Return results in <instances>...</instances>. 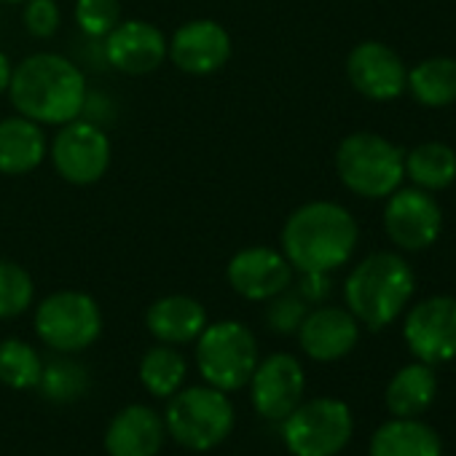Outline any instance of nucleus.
Listing matches in <instances>:
<instances>
[{
	"mask_svg": "<svg viewBox=\"0 0 456 456\" xmlns=\"http://www.w3.org/2000/svg\"><path fill=\"white\" fill-rule=\"evenodd\" d=\"M86 94L84 68L65 54L36 52L14 65L9 100L20 116L41 126H62L81 118Z\"/></svg>",
	"mask_w": 456,
	"mask_h": 456,
	"instance_id": "1",
	"label": "nucleus"
},
{
	"mask_svg": "<svg viewBox=\"0 0 456 456\" xmlns=\"http://www.w3.org/2000/svg\"><path fill=\"white\" fill-rule=\"evenodd\" d=\"M413 296V272L395 253H370L344 282L346 309L370 330H381L397 320Z\"/></svg>",
	"mask_w": 456,
	"mask_h": 456,
	"instance_id": "3",
	"label": "nucleus"
},
{
	"mask_svg": "<svg viewBox=\"0 0 456 456\" xmlns=\"http://www.w3.org/2000/svg\"><path fill=\"white\" fill-rule=\"evenodd\" d=\"M33 328L49 349L78 354L100 338L102 309L84 290H57L38 304Z\"/></svg>",
	"mask_w": 456,
	"mask_h": 456,
	"instance_id": "7",
	"label": "nucleus"
},
{
	"mask_svg": "<svg viewBox=\"0 0 456 456\" xmlns=\"http://www.w3.org/2000/svg\"><path fill=\"white\" fill-rule=\"evenodd\" d=\"M360 240V228L352 212L336 201H306L293 209L282 225L280 250L296 269L330 274L352 261Z\"/></svg>",
	"mask_w": 456,
	"mask_h": 456,
	"instance_id": "2",
	"label": "nucleus"
},
{
	"mask_svg": "<svg viewBox=\"0 0 456 456\" xmlns=\"http://www.w3.org/2000/svg\"><path fill=\"white\" fill-rule=\"evenodd\" d=\"M336 172L341 183L362 199H387L405 177L400 148L373 132H354L336 151Z\"/></svg>",
	"mask_w": 456,
	"mask_h": 456,
	"instance_id": "6",
	"label": "nucleus"
},
{
	"mask_svg": "<svg viewBox=\"0 0 456 456\" xmlns=\"http://www.w3.org/2000/svg\"><path fill=\"white\" fill-rule=\"evenodd\" d=\"M234 403L228 392L215 389L209 384L177 389L169 397L164 427L167 435L175 437L177 445L188 451H209L217 448L228 435L234 432Z\"/></svg>",
	"mask_w": 456,
	"mask_h": 456,
	"instance_id": "4",
	"label": "nucleus"
},
{
	"mask_svg": "<svg viewBox=\"0 0 456 456\" xmlns=\"http://www.w3.org/2000/svg\"><path fill=\"white\" fill-rule=\"evenodd\" d=\"M405 86L411 89L413 100L427 108H443L456 100V60L451 57H432L419 62Z\"/></svg>",
	"mask_w": 456,
	"mask_h": 456,
	"instance_id": "23",
	"label": "nucleus"
},
{
	"mask_svg": "<svg viewBox=\"0 0 456 456\" xmlns=\"http://www.w3.org/2000/svg\"><path fill=\"white\" fill-rule=\"evenodd\" d=\"M44 373L38 349L22 338L0 341V384L9 389H36Z\"/></svg>",
	"mask_w": 456,
	"mask_h": 456,
	"instance_id": "26",
	"label": "nucleus"
},
{
	"mask_svg": "<svg viewBox=\"0 0 456 456\" xmlns=\"http://www.w3.org/2000/svg\"><path fill=\"white\" fill-rule=\"evenodd\" d=\"M269 309H266V322L274 333H298L306 312H309V304L298 296V290H282L280 296H274L272 301H266Z\"/></svg>",
	"mask_w": 456,
	"mask_h": 456,
	"instance_id": "30",
	"label": "nucleus"
},
{
	"mask_svg": "<svg viewBox=\"0 0 456 456\" xmlns=\"http://www.w3.org/2000/svg\"><path fill=\"white\" fill-rule=\"evenodd\" d=\"M296 290L306 304H322L330 296V274L304 272V274H298V288Z\"/></svg>",
	"mask_w": 456,
	"mask_h": 456,
	"instance_id": "32",
	"label": "nucleus"
},
{
	"mask_svg": "<svg viewBox=\"0 0 456 456\" xmlns=\"http://www.w3.org/2000/svg\"><path fill=\"white\" fill-rule=\"evenodd\" d=\"M234 54V41L215 20H188L167 38V60L185 76H212Z\"/></svg>",
	"mask_w": 456,
	"mask_h": 456,
	"instance_id": "11",
	"label": "nucleus"
},
{
	"mask_svg": "<svg viewBox=\"0 0 456 456\" xmlns=\"http://www.w3.org/2000/svg\"><path fill=\"white\" fill-rule=\"evenodd\" d=\"M12 76H14V62L9 60V54H6V52H0V97L9 94Z\"/></svg>",
	"mask_w": 456,
	"mask_h": 456,
	"instance_id": "33",
	"label": "nucleus"
},
{
	"mask_svg": "<svg viewBox=\"0 0 456 456\" xmlns=\"http://www.w3.org/2000/svg\"><path fill=\"white\" fill-rule=\"evenodd\" d=\"M225 280H228V288L240 298L253 301V304H266L282 290L293 288L296 269L290 266L282 250L253 245V248L237 250L228 258Z\"/></svg>",
	"mask_w": 456,
	"mask_h": 456,
	"instance_id": "10",
	"label": "nucleus"
},
{
	"mask_svg": "<svg viewBox=\"0 0 456 456\" xmlns=\"http://www.w3.org/2000/svg\"><path fill=\"white\" fill-rule=\"evenodd\" d=\"M17 4H25V0H0V6H17Z\"/></svg>",
	"mask_w": 456,
	"mask_h": 456,
	"instance_id": "34",
	"label": "nucleus"
},
{
	"mask_svg": "<svg viewBox=\"0 0 456 456\" xmlns=\"http://www.w3.org/2000/svg\"><path fill=\"white\" fill-rule=\"evenodd\" d=\"M437 395L435 370L427 362L400 368L387 387V408L400 419H416L424 413Z\"/></svg>",
	"mask_w": 456,
	"mask_h": 456,
	"instance_id": "22",
	"label": "nucleus"
},
{
	"mask_svg": "<svg viewBox=\"0 0 456 456\" xmlns=\"http://www.w3.org/2000/svg\"><path fill=\"white\" fill-rule=\"evenodd\" d=\"M248 387L258 416H264L266 421H285L304 400L306 373L298 357L277 352L266 360H258Z\"/></svg>",
	"mask_w": 456,
	"mask_h": 456,
	"instance_id": "13",
	"label": "nucleus"
},
{
	"mask_svg": "<svg viewBox=\"0 0 456 456\" xmlns=\"http://www.w3.org/2000/svg\"><path fill=\"white\" fill-rule=\"evenodd\" d=\"M408 349L419 362L435 365L456 357V298L432 296L411 309L403 325Z\"/></svg>",
	"mask_w": 456,
	"mask_h": 456,
	"instance_id": "14",
	"label": "nucleus"
},
{
	"mask_svg": "<svg viewBox=\"0 0 456 456\" xmlns=\"http://www.w3.org/2000/svg\"><path fill=\"white\" fill-rule=\"evenodd\" d=\"M105 65L121 76H151L167 62V36L145 20H121L102 38Z\"/></svg>",
	"mask_w": 456,
	"mask_h": 456,
	"instance_id": "15",
	"label": "nucleus"
},
{
	"mask_svg": "<svg viewBox=\"0 0 456 456\" xmlns=\"http://www.w3.org/2000/svg\"><path fill=\"white\" fill-rule=\"evenodd\" d=\"M354 421L346 403L336 397L301 400L282 421V440L293 456H336L346 448Z\"/></svg>",
	"mask_w": 456,
	"mask_h": 456,
	"instance_id": "8",
	"label": "nucleus"
},
{
	"mask_svg": "<svg viewBox=\"0 0 456 456\" xmlns=\"http://www.w3.org/2000/svg\"><path fill=\"white\" fill-rule=\"evenodd\" d=\"M185 376H188V362L169 344L151 346L140 360V381L145 392L153 397L169 400L177 389H183Z\"/></svg>",
	"mask_w": 456,
	"mask_h": 456,
	"instance_id": "24",
	"label": "nucleus"
},
{
	"mask_svg": "<svg viewBox=\"0 0 456 456\" xmlns=\"http://www.w3.org/2000/svg\"><path fill=\"white\" fill-rule=\"evenodd\" d=\"M196 344V368L204 384L237 392L248 387L256 365H258V341L256 333L240 320L207 322Z\"/></svg>",
	"mask_w": 456,
	"mask_h": 456,
	"instance_id": "5",
	"label": "nucleus"
},
{
	"mask_svg": "<svg viewBox=\"0 0 456 456\" xmlns=\"http://www.w3.org/2000/svg\"><path fill=\"white\" fill-rule=\"evenodd\" d=\"M25 12H22V25L25 30L38 38L49 41L60 33L62 28V9L57 0H25Z\"/></svg>",
	"mask_w": 456,
	"mask_h": 456,
	"instance_id": "31",
	"label": "nucleus"
},
{
	"mask_svg": "<svg viewBox=\"0 0 456 456\" xmlns=\"http://www.w3.org/2000/svg\"><path fill=\"white\" fill-rule=\"evenodd\" d=\"M49 156V140L41 124L25 116L0 118V175L22 177L36 172Z\"/></svg>",
	"mask_w": 456,
	"mask_h": 456,
	"instance_id": "20",
	"label": "nucleus"
},
{
	"mask_svg": "<svg viewBox=\"0 0 456 456\" xmlns=\"http://www.w3.org/2000/svg\"><path fill=\"white\" fill-rule=\"evenodd\" d=\"M443 445L432 427L416 419H400L381 424L370 437V456H440Z\"/></svg>",
	"mask_w": 456,
	"mask_h": 456,
	"instance_id": "21",
	"label": "nucleus"
},
{
	"mask_svg": "<svg viewBox=\"0 0 456 456\" xmlns=\"http://www.w3.org/2000/svg\"><path fill=\"white\" fill-rule=\"evenodd\" d=\"M145 328L159 344H169V346L193 344L207 328V309L193 296L169 293L148 306Z\"/></svg>",
	"mask_w": 456,
	"mask_h": 456,
	"instance_id": "19",
	"label": "nucleus"
},
{
	"mask_svg": "<svg viewBox=\"0 0 456 456\" xmlns=\"http://www.w3.org/2000/svg\"><path fill=\"white\" fill-rule=\"evenodd\" d=\"M49 159L54 172L78 188L100 183L113 161V145L108 137V129L76 118L62 126H57V134L49 142Z\"/></svg>",
	"mask_w": 456,
	"mask_h": 456,
	"instance_id": "9",
	"label": "nucleus"
},
{
	"mask_svg": "<svg viewBox=\"0 0 456 456\" xmlns=\"http://www.w3.org/2000/svg\"><path fill=\"white\" fill-rule=\"evenodd\" d=\"M86 387H89V373L84 370L81 362L70 360V354L44 362L38 389L52 403H73L86 392Z\"/></svg>",
	"mask_w": 456,
	"mask_h": 456,
	"instance_id": "27",
	"label": "nucleus"
},
{
	"mask_svg": "<svg viewBox=\"0 0 456 456\" xmlns=\"http://www.w3.org/2000/svg\"><path fill=\"white\" fill-rule=\"evenodd\" d=\"M33 298L36 282L30 272L12 258H0V322L25 314L33 306Z\"/></svg>",
	"mask_w": 456,
	"mask_h": 456,
	"instance_id": "28",
	"label": "nucleus"
},
{
	"mask_svg": "<svg viewBox=\"0 0 456 456\" xmlns=\"http://www.w3.org/2000/svg\"><path fill=\"white\" fill-rule=\"evenodd\" d=\"M73 20L84 38L102 41L121 22V0H76Z\"/></svg>",
	"mask_w": 456,
	"mask_h": 456,
	"instance_id": "29",
	"label": "nucleus"
},
{
	"mask_svg": "<svg viewBox=\"0 0 456 456\" xmlns=\"http://www.w3.org/2000/svg\"><path fill=\"white\" fill-rule=\"evenodd\" d=\"M405 175L424 191L448 188L456 180V153L443 142L416 145L408 156H403Z\"/></svg>",
	"mask_w": 456,
	"mask_h": 456,
	"instance_id": "25",
	"label": "nucleus"
},
{
	"mask_svg": "<svg viewBox=\"0 0 456 456\" xmlns=\"http://www.w3.org/2000/svg\"><path fill=\"white\" fill-rule=\"evenodd\" d=\"M346 76L349 84L357 89V94L387 102L405 92V65L403 60L379 41H362L357 44L346 57Z\"/></svg>",
	"mask_w": 456,
	"mask_h": 456,
	"instance_id": "16",
	"label": "nucleus"
},
{
	"mask_svg": "<svg viewBox=\"0 0 456 456\" xmlns=\"http://www.w3.org/2000/svg\"><path fill=\"white\" fill-rule=\"evenodd\" d=\"M360 341V322L349 309L317 306L306 312L298 328V344L306 357L317 362H336L346 357Z\"/></svg>",
	"mask_w": 456,
	"mask_h": 456,
	"instance_id": "17",
	"label": "nucleus"
},
{
	"mask_svg": "<svg viewBox=\"0 0 456 456\" xmlns=\"http://www.w3.org/2000/svg\"><path fill=\"white\" fill-rule=\"evenodd\" d=\"M387 237L408 253L427 250L435 245L443 228L440 204L424 188H397L387 196L384 207Z\"/></svg>",
	"mask_w": 456,
	"mask_h": 456,
	"instance_id": "12",
	"label": "nucleus"
},
{
	"mask_svg": "<svg viewBox=\"0 0 456 456\" xmlns=\"http://www.w3.org/2000/svg\"><path fill=\"white\" fill-rule=\"evenodd\" d=\"M164 419L148 405L121 408L105 429V451L110 456H156L164 445Z\"/></svg>",
	"mask_w": 456,
	"mask_h": 456,
	"instance_id": "18",
	"label": "nucleus"
}]
</instances>
